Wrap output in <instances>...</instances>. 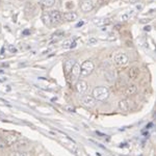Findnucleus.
Wrapping results in <instances>:
<instances>
[{
  "label": "nucleus",
  "mask_w": 156,
  "mask_h": 156,
  "mask_svg": "<svg viewBox=\"0 0 156 156\" xmlns=\"http://www.w3.org/2000/svg\"><path fill=\"white\" fill-rule=\"evenodd\" d=\"M109 97V90L105 87H97L93 90V98L96 101H105Z\"/></svg>",
  "instance_id": "1"
},
{
  "label": "nucleus",
  "mask_w": 156,
  "mask_h": 156,
  "mask_svg": "<svg viewBox=\"0 0 156 156\" xmlns=\"http://www.w3.org/2000/svg\"><path fill=\"white\" fill-rule=\"evenodd\" d=\"M95 69V65L92 60H85L81 64L80 66V76L81 77H85L89 76L93 73Z\"/></svg>",
  "instance_id": "2"
},
{
  "label": "nucleus",
  "mask_w": 156,
  "mask_h": 156,
  "mask_svg": "<svg viewBox=\"0 0 156 156\" xmlns=\"http://www.w3.org/2000/svg\"><path fill=\"white\" fill-rule=\"evenodd\" d=\"M114 62L118 65V66H126L128 62H129V58H128V56L125 53L119 52V53H117L115 55Z\"/></svg>",
  "instance_id": "3"
},
{
  "label": "nucleus",
  "mask_w": 156,
  "mask_h": 156,
  "mask_svg": "<svg viewBox=\"0 0 156 156\" xmlns=\"http://www.w3.org/2000/svg\"><path fill=\"white\" fill-rule=\"evenodd\" d=\"M94 3H93L92 0H82L80 2V9L83 12H90L94 9Z\"/></svg>",
  "instance_id": "4"
},
{
  "label": "nucleus",
  "mask_w": 156,
  "mask_h": 156,
  "mask_svg": "<svg viewBox=\"0 0 156 156\" xmlns=\"http://www.w3.org/2000/svg\"><path fill=\"white\" fill-rule=\"evenodd\" d=\"M49 16H50V19H51V23L52 24H59L60 22H62V14L56 11V9H53V11H51L49 12Z\"/></svg>",
  "instance_id": "5"
},
{
  "label": "nucleus",
  "mask_w": 156,
  "mask_h": 156,
  "mask_svg": "<svg viewBox=\"0 0 156 156\" xmlns=\"http://www.w3.org/2000/svg\"><path fill=\"white\" fill-rule=\"evenodd\" d=\"M80 76V65L79 62H75L71 70V81L75 82Z\"/></svg>",
  "instance_id": "6"
},
{
  "label": "nucleus",
  "mask_w": 156,
  "mask_h": 156,
  "mask_svg": "<svg viewBox=\"0 0 156 156\" xmlns=\"http://www.w3.org/2000/svg\"><path fill=\"white\" fill-rule=\"evenodd\" d=\"M87 87H89V85H87V83L84 80H79V81H77L76 84H75V90H76V92L78 94L83 95L87 90Z\"/></svg>",
  "instance_id": "7"
},
{
  "label": "nucleus",
  "mask_w": 156,
  "mask_h": 156,
  "mask_svg": "<svg viewBox=\"0 0 156 156\" xmlns=\"http://www.w3.org/2000/svg\"><path fill=\"white\" fill-rule=\"evenodd\" d=\"M82 104L87 108H93L96 105V100L93 98V96H84L82 98Z\"/></svg>",
  "instance_id": "8"
},
{
  "label": "nucleus",
  "mask_w": 156,
  "mask_h": 156,
  "mask_svg": "<svg viewBox=\"0 0 156 156\" xmlns=\"http://www.w3.org/2000/svg\"><path fill=\"white\" fill-rule=\"evenodd\" d=\"M18 134H16V133H11V134H7L5 137H4V142H5L6 146H12L15 144V143L18 140Z\"/></svg>",
  "instance_id": "9"
},
{
  "label": "nucleus",
  "mask_w": 156,
  "mask_h": 156,
  "mask_svg": "<svg viewBox=\"0 0 156 156\" xmlns=\"http://www.w3.org/2000/svg\"><path fill=\"white\" fill-rule=\"evenodd\" d=\"M62 19H64L65 21L73 22V21H75V20H77L78 14H77V12H65L64 15H62Z\"/></svg>",
  "instance_id": "10"
},
{
  "label": "nucleus",
  "mask_w": 156,
  "mask_h": 156,
  "mask_svg": "<svg viewBox=\"0 0 156 156\" xmlns=\"http://www.w3.org/2000/svg\"><path fill=\"white\" fill-rule=\"evenodd\" d=\"M136 93H137V87L135 84H130L125 87V90H124L125 96H133V95H135Z\"/></svg>",
  "instance_id": "11"
},
{
  "label": "nucleus",
  "mask_w": 156,
  "mask_h": 156,
  "mask_svg": "<svg viewBox=\"0 0 156 156\" xmlns=\"http://www.w3.org/2000/svg\"><path fill=\"white\" fill-rule=\"evenodd\" d=\"M75 64V60L74 59H68L65 62V65H64V70H65V73L68 75L69 74V72H71L73 66H74Z\"/></svg>",
  "instance_id": "12"
},
{
  "label": "nucleus",
  "mask_w": 156,
  "mask_h": 156,
  "mask_svg": "<svg viewBox=\"0 0 156 156\" xmlns=\"http://www.w3.org/2000/svg\"><path fill=\"white\" fill-rule=\"evenodd\" d=\"M94 23L98 26H104V25H109L112 23V19L109 18H103V19H95Z\"/></svg>",
  "instance_id": "13"
},
{
  "label": "nucleus",
  "mask_w": 156,
  "mask_h": 156,
  "mask_svg": "<svg viewBox=\"0 0 156 156\" xmlns=\"http://www.w3.org/2000/svg\"><path fill=\"white\" fill-rule=\"evenodd\" d=\"M138 75H140V69L136 67L131 68V69L129 70V72H128V76H129L130 79H136L138 77Z\"/></svg>",
  "instance_id": "14"
},
{
  "label": "nucleus",
  "mask_w": 156,
  "mask_h": 156,
  "mask_svg": "<svg viewBox=\"0 0 156 156\" xmlns=\"http://www.w3.org/2000/svg\"><path fill=\"white\" fill-rule=\"evenodd\" d=\"M119 108L122 112H128V110H129V102H128L126 99L121 100L119 102Z\"/></svg>",
  "instance_id": "15"
},
{
  "label": "nucleus",
  "mask_w": 156,
  "mask_h": 156,
  "mask_svg": "<svg viewBox=\"0 0 156 156\" xmlns=\"http://www.w3.org/2000/svg\"><path fill=\"white\" fill-rule=\"evenodd\" d=\"M134 15V11H128V12H125L124 14L121 15L120 19L122 20V21H128L131 17Z\"/></svg>",
  "instance_id": "16"
},
{
  "label": "nucleus",
  "mask_w": 156,
  "mask_h": 156,
  "mask_svg": "<svg viewBox=\"0 0 156 156\" xmlns=\"http://www.w3.org/2000/svg\"><path fill=\"white\" fill-rule=\"evenodd\" d=\"M42 20L43 22H44L45 25H47V26H51V19H50V16H49V12H45L44 15L42 16Z\"/></svg>",
  "instance_id": "17"
},
{
  "label": "nucleus",
  "mask_w": 156,
  "mask_h": 156,
  "mask_svg": "<svg viewBox=\"0 0 156 156\" xmlns=\"http://www.w3.org/2000/svg\"><path fill=\"white\" fill-rule=\"evenodd\" d=\"M41 3L44 7L48 9V7H51V6L54 5L55 0H41Z\"/></svg>",
  "instance_id": "18"
},
{
  "label": "nucleus",
  "mask_w": 156,
  "mask_h": 156,
  "mask_svg": "<svg viewBox=\"0 0 156 156\" xmlns=\"http://www.w3.org/2000/svg\"><path fill=\"white\" fill-rule=\"evenodd\" d=\"M14 145H16V148L17 149H23V148H26L27 147V145H28V143L26 142V140H20V142H18L17 140L16 143H15Z\"/></svg>",
  "instance_id": "19"
},
{
  "label": "nucleus",
  "mask_w": 156,
  "mask_h": 156,
  "mask_svg": "<svg viewBox=\"0 0 156 156\" xmlns=\"http://www.w3.org/2000/svg\"><path fill=\"white\" fill-rule=\"evenodd\" d=\"M62 47L65 49L73 48V47H75V42L71 41V40H66V41H64V43H62Z\"/></svg>",
  "instance_id": "20"
},
{
  "label": "nucleus",
  "mask_w": 156,
  "mask_h": 156,
  "mask_svg": "<svg viewBox=\"0 0 156 156\" xmlns=\"http://www.w3.org/2000/svg\"><path fill=\"white\" fill-rule=\"evenodd\" d=\"M14 156H29V155H28V153L25 152V151L20 150V151H17V152L14 154Z\"/></svg>",
  "instance_id": "21"
},
{
  "label": "nucleus",
  "mask_w": 156,
  "mask_h": 156,
  "mask_svg": "<svg viewBox=\"0 0 156 156\" xmlns=\"http://www.w3.org/2000/svg\"><path fill=\"white\" fill-rule=\"evenodd\" d=\"M96 43H97V39H95V37H90V39H89V41H87V44L89 45L96 44Z\"/></svg>",
  "instance_id": "22"
},
{
  "label": "nucleus",
  "mask_w": 156,
  "mask_h": 156,
  "mask_svg": "<svg viewBox=\"0 0 156 156\" xmlns=\"http://www.w3.org/2000/svg\"><path fill=\"white\" fill-rule=\"evenodd\" d=\"M6 147V144L4 140H0V149H2V148H5Z\"/></svg>",
  "instance_id": "23"
},
{
  "label": "nucleus",
  "mask_w": 156,
  "mask_h": 156,
  "mask_svg": "<svg viewBox=\"0 0 156 156\" xmlns=\"http://www.w3.org/2000/svg\"><path fill=\"white\" fill-rule=\"evenodd\" d=\"M145 30H148V31H149V30H151V26H146Z\"/></svg>",
  "instance_id": "24"
},
{
  "label": "nucleus",
  "mask_w": 156,
  "mask_h": 156,
  "mask_svg": "<svg viewBox=\"0 0 156 156\" xmlns=\"http://www.w3.org/2000/svg\"><path fill=\"white\" fill-rule=\"evenodd\" d=\"M82 24H83V22H80V23H78V25H77V26H81Z\"/></svg>",
  "instance_id": "25"
},
{
  "label": "nucleus",
  "mask_w": 156,
  "mask_h": 156,
  "mask_svg": "<svg viewBox=\"0 0 156 156\" xmlns=\"http://www.w3.org/2000/svg\"><path fill=\"white\" fill-rule=\"evenodd\" d=\"M138 0H130V2H133V3H134V2H137Z\"/></svg>",
  "instance_id": "26"
},
{
  "label": "nucleus",
  "mask_w": 156,
  "mask_h": 156,
  "mask_svg": "<svg viewBox=\"0 0 156 156\" xmlns=\"http://www.w3.org/2000/svg\"><path fill=\"white\" fill-rule=\"evenodd\" d=\"M46 156H51V155H46Z\"/></svg>",
  "instance_id": "27"
}]
</instances>
